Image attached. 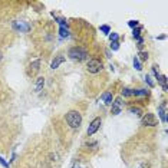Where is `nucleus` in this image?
<instances>
[{
  "instance_id": "nucleus-26",
  "label": "nucleus",
  "mask_w": 168,
  "mask_h": 168,
  "mask_svg": "<svg viewBox=\"0 0 168 168\" xmlns=\"http://www.w3.org/2000/svg\"><path fill=\"white\" fill-rule=\"evenodd\" d=\"M152 73H154V76H155L157 79L160 78V72H158V69H157V66H152Z\"/></svg>"
},
{
  "instance_id": "nucleus-28",
  "label": "nucleus",
  "mask_w": 168,
  "mask_h": 168,
  "mask_svg": "<svg viewBox=\"0 0 168 168\" xmlns=\"http://www.w3.org/2000/svg\"><path fill=\"white\" fill-rule=\"evenodd\" d=\"M0 164L3 165L4 168H9V162H6V160H4L3 157H0Z\"/></svg>"
},
{
  "instance_id": "nucleus-19",
  "label": "nucleus",
  "mask_w": 168,
  "mask_h": 168,
  "mask_svg": "<svg viewBox=\"0 0 168 168\" xmlns=\"http://www.w3.org/2000/svg\"><path fill=\"white\" fill-rule=\"evenodd\" d=\"M141 30H142L141 26H138V27H135V29L132 30V36H134V39H139V33H141Z\"/></svg>"
},
{
  "instance_id": "nucleus-17",
  "label": "nucleus",
  "mask_w": 168,
  "mask_h": 168,
  "mask_svg": "<svg viewBox=\"0 0 168 168\" xmlns=\"http://www.w3.org/2000/svg\"><path fill=\"white\" fill-rule=\"evenodd\" d=\"M14 29L20 30V32H27L29 30V26H23V23H14Z\"/></svg>"
},
{
  "instance_id": "nucleus-24",
  "label": "nucleus",
  "mask_w": 168,
  "mask_h": 168,
  "mask_svg": "<svg viewBox=\"0 0 168 168\" xmlns=\"http://www.w3.org/2000/svg\"><path fill=\"white\" fill-rule=\"evenodd\" d=\"M128 25H129V27L135 29V27H138V26H139V23H138V20H129V22H128Z\"/></svg>"
},
{
  "instance_id": "nucleus-25",
  "label": "nucleus",
  "mask_w": 168,
  "mask_h": 168,
  "mask_svg": "<svg viewBox=\"0 0 168 168\" xmlns=\"http://www.w3.org/2000/svg\"><path fill=\"white\" fill-rule=\"evenodd\" d=\"M111 49L112 51H118L119 49V42H111Z\"/></svg>"
},
{
  "instance_id": "nucleus-10",
  "label": "nucleus",
  "mask_w": 168,
  "mask_h": 168,
  "mask_svg": "<svg viewBox=\"0 0 168 168\" xmlns=\"http://www.w3.org/2000/svg\"><path fill=\"white\" fill-rule=\"evenodd\" d=\"M65 62V56H62V55H59V56H56L55 59H53V62H52V65H51V68L52 69H58L62 63Z\"/></svg>"
},
{
  "instance_id": "nucleus-22",
  "label": "nucleus",
  "mask_w": 168,
  "mask_h": 168,
  "mask_svg": "<svg viewBox=\"0 0 168 168\" xmlns=\"http://www.w3.org/2000/svg\"><path fill=\"white\" fill-rule=\"evenodd\" d=\"M122 96H132V91H131L129 88H124L121 92Z\"/></svg>"
},
{
  "instance_id": "nucleus-11",
  "label": "nucleus",
  "mask_w": 168,
  "mask_h": 168,
  "mask_svg": "<svg viewBox=\"0 0 168 168\" xmlns=\"http://www.w3.org/2000/svg\"><path fill=\"white\" fill-rule=\"evenodd\" d=\"M132 91V96H148L150 91L148 89H131Z\"/></svg>"
},
{
  "instance_id": "nucleus-5",
  "label": "nucleus",
  "mask_w": 168,
  "mask_h": 168,
  "mask_svg": "<svg viewBox=\"0 0 168 168\" xmlns=\"http://www.w3.org/2000/svg\"><path fill=\"white\" fill-rule=\"evenodd\" d=\"M124 109V102H122L121 98H117V99H113L112 105H111V113L112 115H119Z\"/></svg>"
},
{
  "instance_id": "nucleus-15",
  "label": "nucleus",
  "mask_w": 168,
  "mask_h": 168,
  "mask_svg": "<svg viewBox=\"0 0 168 168\" xmlns=\"http://www.w3.org/2000/svg\"><path fill=\"white\" fill-rule=\"evenodd\" d=\"M129 112L137 115V117H141V115H142V109L138 108V106H132V108H129Z\"/></svg>"
},
{
  "instance_id": "nucleus-6",
  "label": "nucleus",
  "mask_w": 168,
  "mask_h": 168,
  "mask_svg": "<svg viewBox=\"0 0 168 168\" xmlns=\"http://www.w3.org/2000/svg\"><path fill=\"white\" fill-rule=\"evenodd\" d=\"M101 124H102V119L101 118H95L91 124H89L88 129H86V134H88V137H91V135H93L95 132H96L99 128H101Z\"/></svg>"
},
{
  "instance_id": "nucleus-23",
  "label": "nucleus",
  "mask_w": 168,
  "mask_h": 168,
  "mask_svg": "<svg viewBox=\"0 0 168 168\" xmlns=\"http://www.w3.org/2000/svg\"><path fill=\"white\" fill-rule=\"evenodd\" d=\"M101 32H104L105 35H109L111 33V27L109 26H106V25H104V26H101Z\"/></svg>"
},
{
  "instance_id": "nucleus-13",
  "label": "nucleus",
  "mask_w": 168,
  "mask_h": 168,
  "mask_svg": "<svg viewBox=\"0 0 168 168\" xmlns=\"http://www.w3.org/2000/svg\"><path fill=\"white\" fill-rule=\"evenodd\" d=\"M158 82L162 85V91H164V92H167V91H168V86H167V76H165V75H160V78H158Z\"/></svg>"
},
{
  "instance_id": "nucleus-27",
  "label": "nucleus",
  "mask_w": 168,
  "mask_h": 168,
  "mask_svg": "<svg viewBox=\"0 0 168 168\" xmlns=\"http://www.w3.org/2000/svg\"><path fill=\"white\" fill-rule=\"evenodd\" d=\"M109 39H111V42H118V33L109 35Z\"/></svg>"
},
{
  "instance_id": "nucleus-16",
  "label": "nucleus",
  "mask_w": 168,
  "mask_h": 168,
  "mask_svg": "<svg viewBox=\"0 0 168 168\" xmlns=\"http://www.w3.org/2000/svg\"><path fill=\"white\" fill-rule=\"evenodd\" d=\"M137 58H138L139 62H145V60H148V52H142V51H141Z\"/></svg>"
},
{
  "instance_id": "nucleus-7",
  "label": "nucleus",
  "mask_w": 168,
  "mask_h": 168,
  "mask_svg": "<svg viewBox=\"0 0 168 168\" xmlns=\"http://www.w3.org/2000/svg\"><path fill=\"white\" fill-rule=\"evenodd\" d=\"M158 115H160V119L162 124H167V102H162L160 106H158Z\"/></svg>"
},
{
  "instance_id": "nucleus-9",
  "label": "nucleus",
  "mask_w": 168,
  "mask_h": 168,
  "mask_svg": "<svg viewBox=\"0 0 168 168\" xmlns=\"http://www.w3.org/2000/svg\"><path fill=\"white\" fill-rule=\"evenodd\" d=\"M45 86V78L43 76H39L38 79H36V84H35V92H40Z\"/></svg>"
},
{
  "instance_id": "nucleus-3",
  "label": "nucleus",
  "mask_w": 168,
  "mask_h": 168,
  "mask_svg": "<svg viewBox=\"0 0 168 168\" xmlns=\"http://www.w3.org/2000/svg\"><path fill=\"white\" fill-rule=\"evenodd\" d=\"M86 69H88L89 73H99L104 69V63L99 59H91L86 65Z\"/></svg>"
},
{
  "instance_id": "nucleus-8",
  "label": "nucleus",
  "mask_w": 168,
  "mask_h": 168,
  "mask_svg": "<svg viewBox=\"0 0 168 168\" xmlns=\"http://www.w3.org/2000/svg\"><path fill=\"white\" fill-rule=\"evenodd\" d=\"M29 68H30V71H29L30 75H32V76L36 75V73L40 71V60H35V62H32L29 65Z\"/></svg>"
},
{
  "instance_id": "nucleus-21",
  "label": "nucleus",
  "mask_w": 168,
  "mask_h": 168,
  "mask_svg": "<svg viewBox=\"0 0 168 168\" xmlns=\"http://www.w3.org/2000/svg\"><path fill=\"white\" fill-rule=\"evenodd\" d=\"M59 33H60L62 38H68V36H69V30H68L66 27H59Z\"/></svg>"
},
{
  "instance_id": "nucleus-4",
  "label": "nucleus",
  "mask_w": 168,
  "mask_h": 168,
  "mask_svg": "<svg viewBox=\"0 0 168 168\" xmlns=\"http://www.w3.org/2000/svg\"><path fill=\"white\" fill-rule=\"evenodd\" d=\"M141 124H142L144 126H155L157 124H158V121H157V118L154 113L151 112H148L145 113L142 117V119H141Z\"/></svg>"
},
{
  "instance_id": "nucleus-12",
  "label": "nucleus",
  "mask_w": 168,
  "mask_h": 168,
  "mask_svg": "<svg viewBox=\"0 0 168 168\" xmlns=\"http://www.w3.org/2000/svg\"><path fill=\"white\" fill-rule=\"evenodd\" d=\"M102 99H104V102H105V105H112L113 102V96L111 92H105L104 95H102Z\"/></svg>"
},
{
  "instance_id": "nucleus-14",
  "label": "nucleus",
  "mask_w": 168,
  "mask_h": 168,
  "mask_svg": "<svg viewBox=\"0 0 168 168\" xmlns=\"http://www.w3.org/2000/svg\"><path fill=\"white\" fill-rule=\"evenodd\" d=\"M52 16H55V13H52ZM55 19H56V22H58L59 25H60V27H66L68 26L66 19H63V17H56V16H55Z\"/></svg>"
},
{
  "instance_id": "nucleus-20",
  "label": "nucleus",
  "mask_w": 168,
  "mask_h": 168,
  "mask_svg": "<svg viewBox=\"0 0 168 168\" xmlns=\"http://www.w3.org/2000/svg\"><path fill=\"white\" fill-rule=\"evenodd\" d=\"M144 80H145V84H148V86H150V88H154V86H155V84L152 82V79H151V76H150V75H145Z\"/></svg>"
},
{
  "instance_id": "nucleus-2",
  "label": "nucleus",
  "mask_w": 168,
  "mask_h": 168,
  "mask_svg": "<svg viewBox=\"0 0 168 168\" xmlns=\"http://www.w3.org/2000/svg\"><path fill=\"white\" fill-rule=\"evenodd\" d=\"M65 118H66L68 125L71 126V128H73V129L79 128L80 124H82V115H80L79 111H69Z\"/></svg>"
},
{
  "instance_id": "nucleus-18",
  "label": "nucleus",
  "mask_w": 168,
  "mask_h": 168,
  "mask_svg": "<svg viewBox=\"0 0 168 168\" xmlns=\"http://www.w3.org/2000/svg\"><path fill=\"white\" fill-rule=\"evenodd\" d=\"M132 63H134V68L137 69V71H142V65H141V62L138 60V58H137V56H134V59H132Z\"/></svg>"
},
{
  "instance_id": "nucleus-30",
  "label": "nucleus",
  "mask_w": 168,
  "mask_h": 168,
  "mask_svg": "<svg viewBox=\"0 0 168 168\" xmlns=\"http://www.w3.org/2000/svg\"><path fill=\"white\" fill-rule=\"evenodd\" d=\"M2 58H3V56H2V52H0V60H2Z\"/></svg>"
},
{
  "instance_id": "nucleus-1",
  "label": "nucleus",
  "mask_w": 168,
  "mask_h": 168,
  "mask_svg": "<svg viewBox=\"0 0 168 168\" xmlns=\"http://www.w3.org/2000/svg\"><path fill=\"white\" fill-rule=\"evenodd\" d=\"M68 56L72 59V60H78V62H82L85 59H88V52L86 49L80 46H75V47H71L68 51Z\"/></svg>"
},
{
  "instance_id": "nucleus-29",
  "label": "nucleus",
  "mask_w": 168,
  "mask_h": 168,
  "mask_svg": "<svg viewBox=\"0 0 168 168\" xmlns=\"http://www.w3.org/2000/svg\"><path fill=\"white\" fill-rule=\"evenodd\" d=\"M138 40V47L139 49H142V45H144V39L142 38H139V39H137Z\"/></svg>"
}]
</instances>
